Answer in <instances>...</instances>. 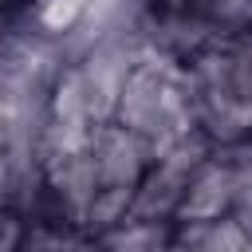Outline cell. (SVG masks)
Returning <instances> with one entry per match:
<instances>
[{
	"label": "cell",
	"instance_id": "6da1fadb",
	"mask_svg": "<svg viewBox=\"0 0 252 252\" xmlns=\"http://www.w3.org/2000/svg\"><path fill=\"white\" fill-rule=\"evenodd\" d=\"M83 12H87V0H39L35 20H39L43 32L63 35V32H71V28L83 20Z\"/></svg>",
	"mask_w": 252,
	"mask_h": 252
}]
</instances>
